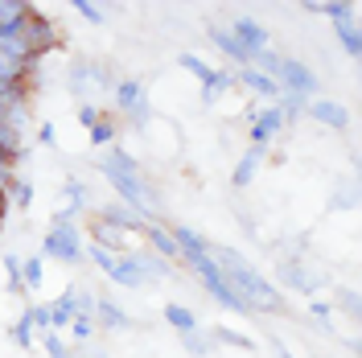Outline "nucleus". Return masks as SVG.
<instances>
[{
	"label": "nucleus",
	"instance_id": "nucleus-1",
	"mask_svg": "<svg viewBox=\"0 0 362 358\" xmlns=\"http://www.w3.org/2000/svg\"><path fill=\"white\" fill-rule=\"evenodd\" d=\"M210 255H214V264L223 268L226 284H230V289L247 301V309H268V313H280V309H284V296L276 292V284H272L259 268H251L239 251L210 243Z\"/></svg>",
	"mask_w": 362,
	"mask_h": 358
},
{
	"label": "nucleus",
	"instance_id": "nucleus-2",
	"mask_svg": "<svg viewBox=\"0 0 362 358\" xmlns=\"http://www.w3.org/2000/svg\"><path fill=\"white\" fill-rule=\"evenodd\" d=\"M99 169H103V178L112 181L115 194L124 198V206H128V210H136L144 223L157 214V190L144 181L140 165H136V157H128L124 149H107V153L99 157Z\"/></svg>",
	"mask_w": 362,
	"mask_h": 358
},
{
	"label": "nucleus",
	"instance_id": "nucleus-3",
	"mask_svg": "<svg viewBox=\"0 0 362 358\" xmlns=\"http://www.w3.org/2000/svg\"><path fill=\"white\" fill-rule=\"evenodd\" d=\"M165 260H157V255H119L112 268V280L119 284V289H144L148 280H157V276H165Z\"/></svg>",
	"mask_w": 362,
	"mask_h": 358
},
{
	"label": "nucleus",
	"instance_id": "nucleus-4",
	"mask_svg": "<svg viewBox=\"0 0 362 358\" xmlns=\"http://www.w3.org/2000/svg\"><path fill=\"white\" fill-rule=\"evenodd\" d=\"M115 103H119V112L124 120L132 124V128H144L153 112H148V95H144V83L140 79H119L115 83Z\"/></svg>",
	"mask_w": 362,
	"mask_h": 358
},
{
	"label": "nucleus",
	"instance_id": "nucleus-5",
	"mask_svg": "<svg viewBox=\"0 0 362 358\" xmlns=\"http://www.w3.org/2000/svg\"><path fill=\"white\" fill-rule=\"evenodd\" d=\"M42 255H49V260H62V264H78V260H83V243H78V231H74V223H49V231H45V243H42Z\"/></svg>",
	"mask_w": 362,
	"mask_h": 358
},
{
	"label": "nucleus",
	"instance_id": "nucleus-6",
	"mask_svg": "<svg viewBox=\"0 0 362 358\" xmlns=\"http://www.w3.org/2000/svg\"><path fill=\"white\" fill-rule=\"evenodd\" d=\"M276 87L284 91V95H300V99H309L317 91V74L300 58H280V70H276Z\"/></svg>",
	"mask_w": 362,
	"mask_h": 358
},
{
	"label": "nucleus",
	"instance_id": "nucleus-7",
	"mask_svg": "<svg viewBox=\"0 0 362 358\" xmlns=\"http://www.w3.org/2000/svg\"><path fill=\"white\" fill-rule=\"evenodd\" d=\"M21 42L29 45L37 58H42L45 50H54V45L62 42V33H58V25L49 21L45 13H37V8H33V13L25 17V25H21Z\"/></svg>",
	"mask_w": 362,
	"mask_h": 358
},
{
	"label": "nucleus",
	"instance_id": "nucleus-8",
	"mask_svg": "<svg viewBox=\"0 0 362 358\" xmlns=\"http://www.w3.org/2000/svg\"><path fill=\"white\" fill-rule=\"evenodd\" d=\"M280 128H284L280 108H264V112H255V115H251V144H255V149H268Z\"/></svg>",
	"mask_w": 362,
	"mask_h": 358
},
{
	"label": "nucleus",
	"instance_id": "nucleus-9",
	"mask_svg": "<svg viewBox=\"0 0 362 358\" xmlns=\"http://www.w3.org/2000/svg\"><path fill=\"white\" fill-rule=\"evenodd\" d=\"M230 33H235V42L247 50L251 58L259 54V50H268V29L255 21V17H235V25H230Z\"/></svg>",
	"mask_w": 362,
	"mask_h": 358
},
{
	"label": "nucleus",
	"instance_id": "nucleus-10",
	"mask_svg": "<svg viewBox=\"0 0 362 358\" xmlns=\"http://www.w3.org/2000/svg\"><path fill=\"white\" fill-rule=\"evenodd\" d=\"M235 83H243V87H247L251 95H259V99H280V87H276V79H268L264 70H255V67L235 70Z\"/></svg>",
	"mask_w": 362,
	"mask_h": 358
},
{
	"label": "nucleus",
	"instance_id": "nucleus-11",
	"mask_svg": "<svg viewBox=\"0 0 362 358\" xmlns=\"http://www.w3.org/2000/svg\"><path fill=\"white\" fill-rule=\"evenodd\" d=\"M90 317H95V325H103V330H132V317L124 313L115 301H107V296L95 301V313Z\"/></svg>",
	"mask_w": 362,
	"mask_h": 358
},
{
	"label": "nucleus",
	"instance_id": "nucleus-12",
	"mask_svg": "<svg viewBox=\"0 0 362 358\" xmlns=\"http://www.w3.org/2000/svg\"><path fill=\"white\" fill-rule=\"evenodd\" d=\"M99 219H103V223H112V226H119V231H140V235H144V226H148L140 214H136V210H128L124 202L103 206V210H99Z\"/></svg>",
	"mask_w": 362,
	"mask_h": 358
},
{
	"label": "nucleus",
	"instance_id": "nucleus-13",
	"mask_svg": "<svg viewBox=\"0 0 362 358\" xmlns=\"http://www.w3.org/2000/svg\"><path fill=\"white\" fill-rule=\"evenodd\" d=\"M78 317V289H66L54 305H49V330H62Z\"/></svg>",
	"mask_w": 362,
	"mask_h": 358
},
{
	"label": "nucleus",
	"instance_id": "nucleus-14",
	"mask_svg": "<svg viewBox=\"0 0 362 358\" xmlns=\"http://www.w3.org/2000/svg\"><path fill=\"white\" fill-rule=\"evenodd\" d=\"M309 115H313L317 124H325V128H346V124H350V112H346L341 103H334V99H317V103H309Z\"/></svg>",
	"mask_w": 362,
	"mask_h": 358
},
{
	"label": "nucleus",
	"instance_id": "nucleus-15",
	"mask_svg": "<svg viewBox=\"0 0 362 358\" xmlns=\"http://www.w3.org/2000/svg\"><path fill=\"white\" fill-rule=\"evenodd\" d=\"M210 42L218 45V50H223V54H226V58H230L239 70L251 67V54H247L239 42H235V33H230V29H218V25H214V29H210Z\"/></svg>",
	"mask_w": 362,
	"mask_h": 358
},
{
	"label": "nucleus",
	"instance_id": "nucleus-16",
	"mask_svg": "<svg viewBox=\"0 0 362 358\" xmlns=\"http://www.w3.org/2000/svg\"><path fill=\"white\" fill-rule=\"evenodd\" d=\"M264 153H268V149H255V144H251L247 153H243V157H239V165H235V190H243V185H251V178H255V169H259V165H264Z\"/></svg>",
	"mask_w": 362,
	"mask_h": 358
},
{
	"label": "nucleus",
	"instance_id": "nucleus-17",
	"mask_svg": "<svg viewBox=\"0 0 362 358\" xmlns=\"http://www.w3.org/2000/svg\"><path fill=\"white\" fill-rule=\"evenodd\" d=\"M144 235H148V243H153V251H157V260H181L177 255V243H173V235L165 231V226H157V223H148L144 226Z\"/></svg>",
	"mask_w": 362,
	"mask_h": 358
},
{
	"label": "nucleus",
	"instance_id": "nucleus-18",
	"mask_svg": "<svg viewBox=\"0 0 362 358\" xmlns=\"http://www.w3.org/2000/svg\"><path fill=\"white\" fill-rule=\"evenodd\" d=\"M29 13H33V4H25V0H0V29L21 33V25Z\"/></svg>",
	"mask_w": 362,
	"mask_h": 358
},
{
	"label": "nucleus",
	"instance_id": "nucleus-19",
	"mask_svg": "<svg viewBox=\"0 0 362 358\" xmlns=\"http://www.w3.org/2000/svg\"><path fill=\"white\" fill-rule=\"evenodd\" d=\"M90 235H95V243L103 247V251H119V235H124V231H119V226H112V223H103V219H95V223H90Z\"/></svg>",
	"mask_w": 362,
	"mask_h": 358
},
{
	"label": "nucleus",
	"instance_id": "nucleus-20",
	"mask_svg": "<svg viewBox=\"0 0 362 358\" xmlns=\"http://www.w3.org/2000/svg\"><path fill=\"white\" fill-rule=\"evenodd\" d=\"M230 87H235V70H214V79L202 87V103H214V99Z\"/></svg>",
	"mask_w": 362,
	"mask_h": 358
},
{
	"label": "nucleus",
	"instance_id": "nucleus-21",
	"mask_svg": "<svg viewBox=\"0 0 362 358\" xmlns=\"http://www.w3.org/2000/svg\"><path fill=\"white\" fill-rule=\"evenodd\" d=\"M165 321H169L173 330H181V334H194V330H198V317L189 313L185 305H169V309H165Z\"/></svg>",
	"mask_w": 362,
	"mask_h": 358
},
{
	"label": "nucleus",
	"instance_id": "nucleus-22",
	"mask_svg": "<svg viewBox=\"0 0 362 358\" xmlns=\"http://www.w3.org/2000/svg\"><path fill=\"white\" fill-rule=\"evenodd\" d=\"M4 194H8V206H17V210H29V202H33V185L21 178H13L4 185Z\"/></svg>",
	"mask_w": 362,
	"mask_h": 358
},
{
	"label": "nucleus",
	"instance_id": "nucleus-23",
	"mask_svg": "<svg viewBox=\"0 0 362 358\" xmlns=\"http://www.w3.org/2000/svg\"><path fill=\"white\" fill-rule=\"evenodd\" d=\"M177 67H181V70H189L194 79H202V87L210 83V79H214V67H210L206 58H198V54H181V58H177Z\"/></svg>",
	"mask_w": 362,
	"mask_h": 358
},
{
	"label": "nucleus",
	"instance_id": "nucleus-24",
	"mask_svg": "<svg viewBox=\"0 0 362 358\" xmlns=\"http://www.w3.org/2000/svg\"><path fill=\"white\" fill-rule=\"evenodd\" d=\"M309 13H325V17H334V25H350L354 21V4H305Z\"/></svg>",
	"mask_w": 362,
	"mask_h": 358
},
{
	"label": "nucleus",
	"instance_id": "nucleus-25",
	"mask_svg": "<svg viewBox=\"0 0 362 358\" xmlns=\"http://www.w3.org/2000/svg\"><path fill=\"white\" fill-rule=\"evenodd\" d=\"M305 112H309V99H300V95H284V91H280V115H284V124H288V120H300Z\"/></svg>",
	"mask_w": 362,
	"mask_h": 358
},
{
	"label": "nucleus",
	"instance_id": "nucleus-26",
	"mask_svg": "<svg viewBox=\"0 0 362 358\" xmlns=\"http://www.w3.org/2000/svg\"><path fill=\"white\" fill-rule=\"evenodd\" d=\"M42 346H45V354H49V358H74V350L66 346V337L58 334V330H45Z\"/></svg>",
	"mask_w": 362,
	"mask_h": 358
},
{
	"label": "nucleus",
	"instance_id": "nucleus-27",
	"mask_svg": "<svg viewBox=\"0 0 362 358\" xmlns=\"http://www.w3.org/2000/svg\"><path fill=\"white\" fill-rule=\"evenodd\" d=\"M42 280H45L42 255H37V260H25V264H21V284H25V289H42Z\"/></svg>",
	"mask_w": 362,
	"mask_h": 358
},
{
	"label": "nucleus",
	"instance_id": "nucleus-28",
	"mask_svg": "<svg viewBox=\"0 0 362 358\" xmlns=\"http://www.w3.org/2000/svg\"><path fill=\"white\" fill-rule=\"evenodd\" d=\"M338 37H341V45H346V54H350V58H358V54H362V33H358V25H354V21L338 25Z\"/></svg>",
	"mask_w": 362,
	"mask_h": 358
},
{
	"label": "nucleus",
	"instance_id": "nucleus-29",
	"mask_svg": "<svg viewBox=\"0 0 362 358\" xmlns=\"http://www.w3.org/2000/svg\"><path fill=\"white\" fill-rule=\"evenodd\" d=\"M8 334H13V342H17L21 350H29V346H33V321H29V313H21V317H17Z\"/></svg>",
	"mask_w": 362,
	"mask_h": 358
},
{
	"label": "nucleus",
	"instance_id": "nucleus-30",
	"mask_svg": "<svg viewBox=\"0 0 362 358\" xmlns=\"http://www.w3.org/2000/svg\"><path fill=\"white\" fill-rule=\"evenodd\" d=\"M83 251H87V255H90V260H95V264H99V268H103V276H112L115 260H119L115 251H103V247H99V243H87V247H83Z\"/></svg>",
	"mask_w": 362,
	"mask_h": 358
},
{
	"label": "nucleus",
	"instance_id": "nucleus-31",
	"mask_svg": "<svg viewBox=\"0 0 362 358\" xmlns=\"http://www.w3.org/2000/svg\"><path fill=\"white\" fill-rule=\"evenodd\" d=\"M95 330H99V325H95V317H74V321H70V337H74V342H90V337H95Z\"/></svg>",
	"mask_w": 362,
	"mask_h": 358
},
{
	"label": "nucleus",
	"instance_id": "nucleus-32",
	"mask_svg": "<svg viewBox=\"0 0 362 358\" xmlns=\"http://www.w3.org/2000/svg\"><path fill=\"white\" fill-rule=\"evenodd\" d=\"M210 334H214V337H223L226 346H239V350H255V342H251L247 334H235V330H226V325H214Z\"/></svg>",
	"mask_w": 362,
	"mask_h": 358
},
{
	"label": "nucleus",
	"instance_id": "nucleus-33",
	"mask_svg": "<svg viewBox=\"0 0 362 358\" xmlns=\"http://www.w3.org/2000/svg\"><path fill=\"white\" fill-rule=\"evenodd\" d=\"M66 202H70V210L78 214V210H83V202H87V185L70 178V181H66Z\"/></svg>",
	"mask_w": 362,
	"mask_h": 358
},
{
	"label": "nucleus",
	"instance_id": "nucleus-34",
	"mask_svg": "<svg viewBox=\"0 0 362 358\" xmlns=\"http://www.w3.org/2000/svg\"><path fill=\"white\" fill-rule=\"evenodd\" d=\"M115 140V124L112 120H99L95 128H90V144H112Z\"/></svg>",
	"mask_w": 362,
	"mask_h": 358
},
{
	"label": "nucleus",
	"instance_id": "nucleus-35",
	"mask_svg": "<svg viewBox=\"0 0 362 358\" xmlns=\"http://www.w3.org/2000/svg\"><path fill=\"white\" fill-rule=\"evenodd\" d=\"M74 8H78V13H83L90 25H103V21H107V13H103L99 4H90V0H74Z\"/></svg>",
	"mask_w": 362,
	"mask_h": 358
},
{
	"label": "nucleus",
	"instance_id": "nucleus-36",
	"mask_svg": "<svg viewBox=\"0 0 362 358\" xmlns=\"http://www.w3.org/2000/svg\"><path fill=\"white\" fill-rule=\"evenodd\" d=\"M25 313L33 321V330H49V305H29Z\"/></svg>",
	"mask_w": 362,
	"mask_h": 358
},
{
	"label": "nucleus",
	"instance_id": "nucleus-37",
	"mask_svg": "<svg viewBox=\"0 0 362 358\" xmlns=\"http://www.w3.org/2000/svg\"><path fill=\"white\" fill-rule=\"evenodd\" d=\"M185 350H189V354H210L206 334H198V330H194V334H185Z\"/></svg>",
	"mask_w": 362,
	"mask_h": 358
},
{
	"label": "nucleus",
	"instance_id": "nucleus-38",
	"mask_svg": "<svg viewBox=\"0 0 362 358\" xmlns=\"http://www.w3.org/2000/svg\"><path fill=\"white\" fill-rule=\"evenodd\" d=\"M78 120H83V124H87V132H90V128H95V124H99V120H103V112H99V108H95V103H83V108H78Z\"/></svg>",
	"mask_w": 362,
	"mask_h": 358
},
{
	"label": "nucleus",
	"instance_id": "nucleus-39",
	"mask_svg": "<svg viewBox=\"0 0 362 358\" xmlns=\"http://www.w3.org/2000/svg\"><path fill=\"white\" fill-rule=\"evenodd\" d=\"M95 301H99L95 292H83V289H78V313L90 317V313H95Z\"/></svg>",
	"mask_w": 362,
	"mask_h": 358
},
{
	"label": "nucleus",
	"instance_id": "nucleus-40",
	"mask_svg": "<svg viewBox=\"0 0 362 358\" xmlns=\"http://www.w3.org/2000/svg\"><path fill=\"white\" fill-rule=\"evenodd\" d=\"M341 305H346V313L354 317V313H358V292H354V289H346V292H341Z\"/></svg>",
	"mask_w": 362,
	"mask_h": 358
},
{
	"label": "nucleus",
	"instance_id": "nucleus-41",
	"mask_svg": "<svg viewBox=\"0 0 362 358\" xmlns=\"http://www.w3.org/2000/svg\"><path fill=\"white\" fill-rule=\"evenodd\" d=\"M309 309H313V317H321V321H325V317H329V309H334V305H325V301H313Z\"/></svg>",
	"mask_w": 362,
	"mask_h": 358
},
{
	"label": "nucleus",
	"instance_id": "nucleus-42",
	"mask_svg": "<svg viewBox=\"0 0 362 358\" xmlns=\"http://www.w3.org/2000/svg\"><path fill=\"white\" fill-rule=\"evenodd\" d=\"M37 136H42V144H54V140H58V132H54V124H42V132H37Z\"/></svg>",
	"mask_w": 362,
	"mask_h": 358
},
{
	"label": "nucleus",
	"instance_id": "nucleus-43",
	"mask_svg": "<svg viewBox=\"0 0 362 358\" xmlns=\"http://www.w3.org/2000/svg\"><path fill=\"white\" fill-rule=\"evenodd\" d=\"M74 358H107V354H103V350H90V346H83Z\"/></svg>",
	"mask_w": 362,
	"mask_h": 358
},
{
	"label": "nucleus",
	"instance_id": "nucleus-44",
	"mask_svg": "<svg viewBox=\"0 0 362 358\" xmlns=\"http://www.w3.org/2000/svg\"><path fill=\"white\" fill-rule=\"evenodd\" d=\"M276 358H293V354H288V350H284V346H276Z\"/></svg>",
	"mask_w": 362,
	"mask_h": 358
},
{
	"label": "nucleus",
	"instance_id": "nucleus-45",
	"mask_svg": "<svg viewBox=\"0 0 362 358\" xmlns=\"http://www.w3.org/2000/svg\"><path fill=\"white\" fill-rule=\"evenodd\" d=\"M0 120H4V108H0Z\"/></svg>",
	"mask_w": 362,
	"mask_h": 358
}]
</instances>
